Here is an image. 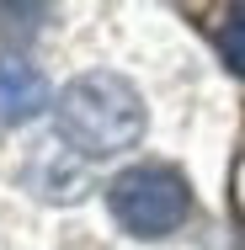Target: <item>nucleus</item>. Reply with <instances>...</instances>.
Here are the masks:
<instances>
[{
  "instance_id": "1",
  "label": "nucleus",
  "mask_w": 245,
  "mask_h": 250,
  "mask_svg": "<svg viewBox=\"0 0 245 250\" xmlns=\"http://www.w3.org/2000/svg\"><path fill=\"white\" fill-rule=\"evenodd\" d=\"M53 117H59V139L86 160L123 154L144 139V101L112 69L75 75L53 101Z\"/></svg>"
},
{
  "instance_id": "2",
  "label": "nucleus",
  "mask_w": 245,
  "mask_h": 250,
  "mask_svg": "<svg viewBox=\"0 0 245 250\" xmlns=\"http://www.w3.org/2000/svg\"><path fill=\"white\" fill-rule=\"evenodd\" d=\"M107 208H112V218H117L128 234L160 240V234H171V229L187 224L192 192H187L181 170H171V165H128L123 176H112Z\"/></svg>"
},
{
  "instance_id": "3",
  "label": "nucleus",
  "mask_w": 245,
  "mask_h": 250,
  "mask_svg": "<svg viewBox=\"0 0 245 250\" xmlns=\"http://www.w3.org/2000/svg\"><path fill=\"white\" fill-rule=\"evenodd\" d=\"M22 187L43 202H80L86 197V154H75L59 133L32 139L22 154Z\"/></svg>"
},
{
  "instance_id": "4",
  "label": "nucleus",
  "mask_w": 245,
  "mask_h": 250,
  "mask_svg": "<svg viewBox=\"0 0 245 250\" xmlns=\"http://www.w3.org/2000/svg\"><path fill=\"white\" fill-rule=\"evenodd\" d=\"M48 106V80L32 59L0 53V123H32Z\"/></svg>"
},
{
  "instance_id": "5",
  "label": "nucleus",
  "mask_w": 245,
  "mask_h": 250,
  "mask_svg": "<svg viewBox=\"0 0 245 250\" xmlns=\"http://www.w3.org/2000/svg\"><path fill=\"white\" fill-rule=\"evenodd\" d=\"M219 59H224L235 75H245V5L229 11L224 27H219Z\"/></svg>"
}]
</instances>
